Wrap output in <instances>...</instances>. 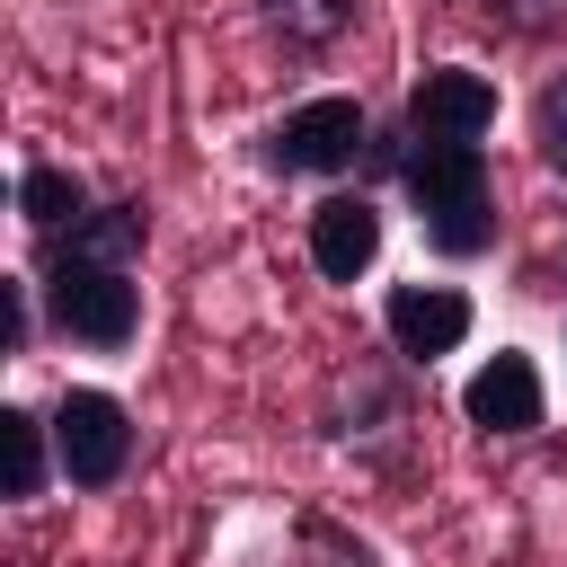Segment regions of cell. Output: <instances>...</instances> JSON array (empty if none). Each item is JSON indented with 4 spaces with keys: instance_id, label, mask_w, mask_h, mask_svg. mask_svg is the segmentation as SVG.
<instances>
[{
    "instance_id": "obj_13",
    "label": "cell",
    "mask_w": 567,
    "mask_h": 567,
    "mask_svg": "<svg viewBox=\"0 0 567 567\" xmlns=\"http://www.w3.org/2000/svg\"><path fill=\"white\" fill-rule=\"evenodd\" d=\"M505 44H567V0H461Z\"/></svg>"
},
{
    "instance_id": "obj_11",
    "label": "cell",
    "mask_w": 567,
    "mask_h": 567,
    "mask_svg": "<svg viewBox=\"0 0 567 567\" xmlns=\"http://www.w3.org/2000/svg\"><path fill=\"white\" fill-rule=\"evenodd\" d=\"M257 27H266L292 62H319V53H337V44L363 27V0H257Z\"/></svg>"
},
{
    "instance_id": "obj_16",
    "label": "cell",
    "mask_w": 567,
    "mask_h": 567,
    "mask_svg": "<svg viewBox=\"0 0 567 567\" xmlns=\"http://www.w3.org/2000/svg\"><path fill=\"white\" fill-rule=\"evenodd\" d=\"M558 284H567V239H558V266L540 275V292H558Z\"/></svg>"
},
{
    "instance_id": "obj_9",
    "label": "cell",
    "mask_w": 567,
    "mask_h": 567,
    "mask_svg": "<svg viewBox=\"0 0 567 567\" xmlns=\"http://www.w3.org/2000/svg\"><path fill=\"white\" fill-rule=\"evenodd\" d=\"M381 195L372 186H328L301 221V248H310V275L319 284H363L381 266Z\"/></svg>"
},
{
    "instance_id": "obj_12",
    "label": "cell",
    "mask_w": 567,
    "mask_h": 567,
    "mask_svg": "<svg viewBox=\"0 0 567 567\" xmlns=\"http://www.w3.org/2000/svg\"><path fill=\"white\" fill-rule=\"evenodd\" d=\"M80 213H97L89 177H80V168H62V159H44V151H27V159H18V221H27V239L71 230Z\"/></svg>"
},
{
    "instance_id": "obj_8",
    "label": "cell",
    "mask_w": 567,
    "mask_h": 567,
    "mask_svg": "<svg viewBox=\"0 0 567 567\" xmlns=\"http://www.w3.org/2000/svg\"><path fill=\"white\" fill-rule=\"evenodd\" d=\"M470 328H478V301H470L461 284H390V292H381V337H390V354L416 363V372H434L443 354H461Z\"/></svg>"
},
{
    "instance_id": "obj_3",
    "label": "cell",
    "mask_w": 567,
    "mask_h": 567,
    "mask_svg": "<svg viewBox=\"0 0 567 567\" xmlns=\"http://www.w3.org/2000/svg\"><path fill=\"white\" fill-rule=\"evenodd\" d=\"M319 434L337 452H354V470L408 478L416 470V434H425L416 363H399V354H346L319 381Z\"/></svg>"
},
{
    "instance_id": "obj_5",
    "label": "cell",
    "mask_w": 567,
    "mask_h": 567,
    "mask_svg": "<svg viewBox=\"0 0 567 567\" xmlns=\"http://www.w3.org/2000/svg\"><path fill=\"white\" fill-rule=\"evenodd\" d=\"M53 461H62V487H80V496H106V487H124V470H133V408L115 399V390H97V381H71L53 408Z\"/></svg>"
},
{
    "instance_id": "obj_1",
    "label": "cell",
    "mask_w": 567,
    "mask_h": 567,
    "mask_svg": "<svg viewBox=\"0 0 567 567\" xmlns=\"http://www.w3.org/2000/svg\"><path fill=\"white\" fill-rule=\"evenodd\" d=\"M142 248H151V195H97L71 230L27 239V275L44 301V328L80 354H124L142 337Z\"/></svg>"
},
{
    "instance_id": "obj_14",
    "label": "cell",
    "mask_w": 567,
    "mask_h": 567,
    "mask_svg": "<svg viewBox=\"0 0 567 567\" xmlns=\"http://www.w3.org/2000/svg\"><path fill=\"white\" fill-rule=\"evenodd\" d=\"M523 124H532V159H540L549 177H567V71H549V80L532 89Z\"/></svg>"
},
{
    "instance_id": "obj_7",
    "label": "cell",
    "mask_w": 567,
    "mask_h": 567,
    "mask_svg": "<svg viewBox=\"0 0 567 567\" xmlns=\"http://www.w3.org/2000/svg\"><path fill=\"white\" fill-rule=\"evenodd\" d=\"M461 425H470L478 443H532V434L549 425V381H540V363H532L523 346H496V354L461 381Z\"/></svg>"
},
{
    "instance_id": "obj_15",
    "label": "cell",
    "mask_w": 567,
    "mask_h": 567,
    "mask_svg": "<svg viewBox=\"0 0 567 567\" xmlns=\"http://www.w3.org/2000/svg\"><path fill=\"white\" fill-rule=\"evenodd\" d=\"M35 337H44V301H35V275L18 266V275H0V354L27 363Z\"/></svg>"
},
{
    "instance_id": "obj_4",
    "label": "cell",
    "mask_w": 567,
    "mask_h": 567,
    "mask_svg": "<svg viewBox=\"0 0 567 567\" xmlns=\"http://www.w3.org/2000/svg\"><path fill=\"white\" fill-rule=\"evenodd\" d=\"M363 151H372V106L346 97V89H319L301 106H284L266 133H257V168L266 177H363Z\"/></svg>"
},
{
    "instance_id": "obj_2",
    "label": "cell",
    "mask_w": 567,
    "mask_h": 567,
    "mask_svg": "<svg viewBox=\"0 0 567 567\" xmlns=\"http://www.w3.org/2000/svg\"><path fill=\"white\" fill-rule=\"evenodd\" d=\"M354 186H399L408 213H416V230H425V248L443 266H478L505 239L487 142H408L399 124H372V151H363Z\"/></svg>"
},
{
    "instance_id": "obj_6",
    "label": "cell",
    "mask_w": 567,
    "mask_h": 567,
    "mask_svg": "<svg viewBox=\"0 0 567 567\" xmlns=\"http://www.w3.org/2000/svg\"><path fill=\"white\" fill-rule=\"evenodd\" d=\"M408 142H487L496 133V80L470 62H425L390 115Z\"/></svg>"
},
{
    "instance_id": "obj_10",
    "label": "cell",
    "mask_w": 567,
    "mask_h": 567,
    "mask_svg": "<svg viewBox=\"0 0 567 567\" xmlns=\"http://www.w3.org/2000/svg\"><path fill=\"white\" fill-rule=\"evenodd\" d=\"M53 478H62V461H53V416L27 408V399H9V408H0V496H9V505H35Z\"/></svg>"
}]
</instances>
